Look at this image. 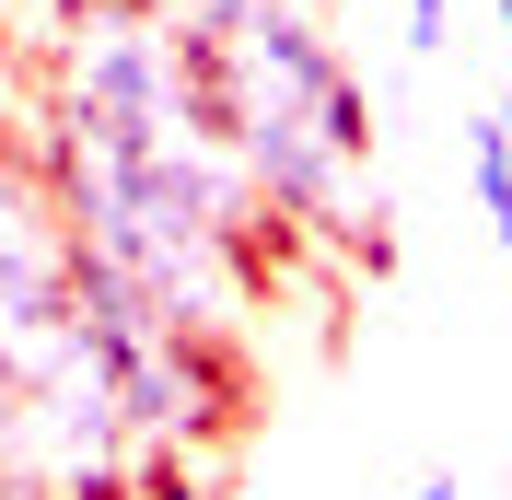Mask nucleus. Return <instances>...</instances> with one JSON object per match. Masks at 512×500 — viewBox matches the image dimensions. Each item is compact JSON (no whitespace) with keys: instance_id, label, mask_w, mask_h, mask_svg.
<instances>
[{"instance_id":"nucleus-3","label":"nucleus","mask_w":512,"mask_h":500,"mask_svg":"<svg viewBox=\"0 0 512 500\" xmlns=\"http://www.w3.org/2000/svg\"><path fill=\"white\" fill-rule=\"evenodd\" d=\"M443 35H454V0H408V59H443Z\"/></svg>"},{"instance_id":"nucleus-7","label":"nucleus","mask_w":512,"mask_h":500,"mask_svg":"<svg viewBox=\"0 0 512 500\" xmlns=\"http://www.w3.org/2000/svg\"><path fill=\"white\" fill-rule=\"evenodd\" d=\"M501 35H512V0H501Z\"/></svg>"},{"instance_id":"nucleus-6","label":"nucleus","mask_w":512,"mask_h":500,"mask_svg":"<svg viewBox=\"0 0 512 500\" xmlns=\"http://www.w3.org/2000/svg\"><path fill=\"white\" fill-rule=\"evenodd\" d=\"M0 500H47V489H24V477H12V489H0Z\"/></svg>"},{"instance_id":"nucleus-2","label":"nucleus","mask_w":512,"mask_h":500,"mask_svg":"<svg viewBox=\"0 0 512 500\" xmlns=\"http://www.w3.org/2000/svg\"><path fill=\"white\" fill-rule=\"evenodd\" d=\"M466 175H478V210H489V245H501V268H512V140L478 117V140H466Z\"/></svg>"},{"instance_id":"nucleus-8","label":"nucleus","mask_w":512,"mask_h":500,"mask_svg":"<svg viewBox=\"0 0 512 500\" xmlns=\"http://www.w3.org/2000/svg\"><path fill=\"white\" fill-rule=\"evenodd\" d=\"M0 489H12V466H0Z\"/></svg>"},{"instance_id":"nucleus-4","label":"nucleus","mask_w":512,"mask_h":500,"mask_svg":"<svg viewBox=\"0 0 512 500\" xmlns=\"http://www.w3.org/2000/svg\"><path fill=\"white\" fill-rule=\"evenodd\" d=\"M408 500H466V489H454V477H419V489H408Z\"/></svg>"},{"instance_id":"nucleus-5","label":"nucleus","mask_w":512,"mask_h":500,"mask_svg":"<svg viewBox=\"0 0 512 500\" xmlns=\"http://www.w3.org/2000/svg\"><path fill=\"white\" fill-rule=\"evenodd\" d=\"M489 128H501V140H512V94H501V105H489Z\"/></svg>"},{"instance_id":"nucleus-1","label":"nucleus","mask_w":512,"mask_h":500,"mask_svg":"<svg viewBox=\"0 0 512 500\" xmlns=\"http://www.w3.org/2000/svg\"><path fill=\"white\" fill-rule=\"evenodd\" d=\"M187 12L198 94L222 117L233 163L291 233L384 245V175H373V94L315 0H175Z\"/></svg>"}]
</instances>
